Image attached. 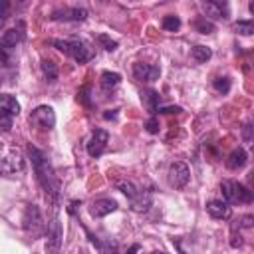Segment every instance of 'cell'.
<instances>
[{"instance_id":"d590c367","label":"cell","mask_w":254,"mask_h":254,"mask_svg":"<svg viewBox=\"0 0 254 254\" xmlns=\"http://www.w3.org/2000/svg\"><path fill=\"white\" fill-rule=\"evenodd\" d=\"M250 129H252V127H250V123H246V125H244V141H246V143H250V141H252Z\"/></svg>"},{"instance_id":"603a6c76","label":"cell","mask_w":254,"mask_h":254,"mask_svg":"<svg viewBox=\"0 0 254 254\" xmlns=\"http://www.w3.org/2000/svg\"><path fill=\"white\" fill-rule=\"evenodd\" d=\"M190 56H192V60H194L196 64H204L206 60H210L212 52H210V48H206V46H194V48L190 50Z\"/></svg>"},{"instance_id":"8d00e7d4","label":"cell","mask_w":254,"mask_h":254,"mask_svg":"<svg viewBox=\"0 0 254 254\" xmlns=\"http://www.w3.org/2000/svg\"><path fill=\"white\" fill-rule=\"evenodd\" d=\"M103 117H105V119H115V117H117V113H115V111H111V113H109V111H105V113H103Z\"/></svg>"},{"instance_id":"7a4b0ae2","label":"cell","mask_w":254,"mask_h":254,"mask_svg":"<svg viewBox=\"0 0 254 254\" xmlns=\"http://www.w3.org/2000/svg\"><path fill=\"white\" fill-rule=\"evenodd\" d=\"M220 192H222V200L226 204H248L252 202V190L248 187H244L242 183L236 181H222L220 183Z\"/></svg>"},{"instance_id":"9a60e30c","label":"cell","mask_w":254,"mask_h":254,"mask_svg":"<svg viewBox=\"0 0 254 254\" xmlns=\"http://www.w3.org/2000/svg\"><path fill=\"white\" fill-rule=\"evenodd\" d=\"M202 10L206 12V16H210V18H214V20H224V18H228V4H226V2L206 0V2H202Z\"/></svg>"},{"instance_id":"4dcf8cb0","label":"cell","mask_w":254,"mask_h":254,"mask_svg":"<svg viewBox=\"0 0 254 254\" xmlns=\"http://www.w3.org/2000/svg\"><path fill=\"white\" fill-rule=\"evenodd\" d=\"M12 119H14V117L0 113V131H10V129H12Z\"/></svg>"},{"instance_id":"44dd1931","label":"cell","mask_w":254,"mask_h":254,"mask_svg":"<svg viewBox=\"0 0 254 254\" xmlns=\"http://www.w3.org/2000/svg\"><path fill=\"white\" fill-rule=\"evenodd\" d=\"M42 73H44V77H46L48 83H56V79L60 75L56 62L54 60H42Z\"/></svg>"},{"instance_id":"d6986e66","label":"cell","mask_w":254,"mask_h":254,"mask_svg":"<svg viewBox=\"0 0 254 254\" xmlns=\"http://www.w3.org/2000/svg\"><path fill=\"white\" fill-rule=\"evenodd\" d=\"M141 101H143L145 109H147L151 115L157 113V109H159V93H157L155 89H145V91H141Z\"/></svg>"},{"instance_id":"277c9868","label":"cell","mask_w":254,"mask_h":254,"mask_svg":"<svg viewBox=\"0 0 254 254\" xmlns=\"http://www.w3.org/2000/svg\"><path fill=\"white\" fill-rule=\"evenodd\" d=\"M30 123L42 131H50L56 125V113L50 105H38L30 113Z\"/></svg>"},{"instance_id":"5b68a950","label":"cell","mask_w":254,"mask_h":254,"mask_svg":"<svg viewBox=\"0 0 254 254\" xmlns=\"http://www.w3.org/2000/svg\"><path fill=\"white\" fill-rule=\"evenodd\" d=\"M22 224H24V230L32 232V236H38L44 230V220H42L40 208L36 204H28L26 206L24 216H22Z\"/></svg>"},{"instance_id":"ac0fdd59","label":"cell","mask_w":254,"mask_h":254,"mask_svg":"<svg viewBox=\"0 0 254 254\" xmlns=\"http://www.w3.org/2000/svg\"><path fill=\"white\" fill-rule=\"evenodd\" d=\"M246 161H248L246 151H244L242 147H238V149H234V151L226 157V167H228L230 171H238V169H242V167L246 165Z\"/></svg>"},{"instance_id":"3957f363","label":"cell","mask_w":254,"mask_h":254,"mask_svg":"<svg viewBox=\"0 0 254 254\" xmlns=\"http://www.w3.org/2000/svg\"><path fill=\"white\" fill-rule=\"evenodd\" d=\"M50 44L54 48H58L62 54L73 58L77 64H85L91 60V50L81 40H52Z\"/></svg>"},{"instance_id":"52a82bcc","label":"cell","mask_w":254,"mask_h":254,"mask_svg":"<svg viewBox=\"0 0 254 254\" xmlns=\"http://www.w3.org/2000/svg\"><path fill=\"white\" fill-rule=\"evenodd\" d=\"M167 179H169V185H171V187L183 189V187H187V183H189V179H190V171H189V167H187L183 161H175V163L169 167Z\"/></svg>"},{"instance_id":"cb8c5ba5","label":"cell","mask_w":254,"mask_h":254,"mask_svg":"<svg viewBox=\"0 0 254 254\" xmlns=\"http://www.w3.org/2000/svg\"><path fill=\"white\" fill-rule=\"evenodd\" d=\"M117 190H121L129 200H133V198L141 192V190L135 187V183H131V181H119V183H117Z\"/></svg>"},{"instance_id":"484cf974","label":"cell","mask_w":254,"mask_h":254,"mask_svg":"<svg viewBox=\"0 0 254 254\" xmlns=\"http://www.w3.org/2000/svg\"><path fill=\"white\" fill-rule=\"evenodd\" d=\"M234 30L236 34H242V36H250L254 32V22L252 20H238L234 24Z\"/></svg>"},{"instance_id":"9c48e42d","label":"cell","mask_w":254,"mask_h":254,"mask_svg":"<svg viewBox=\"0 0 254 254\" xmlns=\"http://www.w3.org/2000/svg\"><path fill=\"white\" fill-rule=\"evenodd\" d=\"M159 75H161L159 65H153V64H147V62L133 64V77L137 81H155V79H159Z\"/></svg>"},{"instance_id":"7402d4cb","label":"cell","mask_w":254,"mask_h":254,"mask_svg":"<svg viewBox=\"0 0 254 254\" xmlns=\"http://www.w3.org/2000/svg\"><path fill=\"white\" fill-rule=\"evenodd\" d=\"M119 81H121V75H119L117 71H103V73H101V79H99L101 87L107 89V91L113 89V87H117Z\"/></svg>"},{"instance_id":"2e32d148","label":"cell","mask_w":254,"mask_h":254,"mask_svg":"<svg viewBox=\"0 0 254 254\" xmlns=\"http://www.w3.org/2000/svg\"><path fill=\"white\" fill-rule=\"evenodd\" d=\"M206 212H208L212 218H216V220H226V218H230V214H232L230 206H228L224 200H218V198H212V200L206 202Z\"/></svg>"},{"instance_id":"ffe728a7","label":"cell","mask_w":254,"mask_h":254,"mask_svg":"<svg viewBox=\"0 0 254 254\" xmlns=\"http://www.w3.org/2000/svg\"><path fill=\"white\" fill-rule=\"evenodd\" d=\"M149 206H151V194L147 190H141L131 200V210H135V212H145V210H149Z\"/></svg>"},{"instance_id":"8992f818","label":"cell","mask_w":254,"mask_h":254,"mask_svg":"<svg viewBox=\"0 0 254 254\" xmlns=\"http://www.w3.org/2000/svg\"><path fill=\"white\" fill-rule=\"evenodd\" d=\"M52 20L56 22H83L87 18V10L81 6H65V8H56L50 14Z\"/></svg>"},{"instance_id":"6da1fadb","label":"cell","mask_w":254,"mask_h":254,"mask_svg":"<svg viewBox=\"0 0 254 254\" xmlns=\"http://www.w3.org/2000/svg\"><path fill=\"white\" fill-rule=\"evenodd\" d=\"M28 157L32 159V167H34L36 179H38L40 187L44 189L46 198L52 200L54 204H58V200H60V183H58L56 171H54L48 155L44 151H40L38 147L28 145Z\"/></svg>"},{"instance_id":"e0dca14e","label":"cell","mask_w":254,"mask_h":254,"mask_svg":"<svg viewBox=\"0 0 254 254\" xmlns=\"http://www.w3.org/2000/svg\"><path fill=\"white\" fill-rule=\"evenodd\" d=\"M0 113L10 115V117H16V115L20 113V103L16 101L14 95H10V93H0Z\"/></svg>"},{"instance_id":"f35d334b","label":"cell","mask_w":254,"mask_h":254,"mask_svg":"<svg viewBox=\"0 0 254 254\" xmlns=\"http://www.w3.org/2000/svg\"><path fill=\"white\" fill-rule=\"evenodd\" d=\"M151 254H167V252H151Z\"/></svg>"},{"instance_id":"4316f807","label":"cell","mask_w":254,"mask_h":254,"mask_svg":"<svg viewBox=\"0 0 254 254\" xmlns=\"http://www.w3.org/2000/svg\"><path fill=\"white\" fill-rule=\"evenodd\" d=\"M200 34H212L214 32V24L210 22V20H206V18H198V20H194V24H192Z\"/></svg>"},{"instance_id":"e575fe53","label":"cell","mask_w":254,"mask_h":254,"mask_svg":"<svg viewBox=\"0 0 254 254\" xmlns=\"http://www.w3.org/2000/svg\"><path fill=\"white\" fill-rule=\"evenodd\" d=\"M157 111L159 113H181V107H177V105L175 107H159Z\"/></svg>"},{"instance_id":"7c38bea8","label":"cell","mask_w":254,"mask_h":254,"mask_svg":"<svg viewBox=\"0 0 254 254\" xmlns=\"http://www.w3.org/2000/svg\"><path fill=\"white\" fill-rule=\"evenodd\" d=\"M117 210V202L113 198H97L89 204V214L93 218H101V216H107L111 212Z\"/></svg>"},{"instance_id":"4fadbf2b","label":"cell","mask_w":254,"mask_h":254,"mask_svg":"<svg viewBox=\"0 0 254 254\" xmlns=\"http://www.w3.org/2000/svg\"><path fill=\"white\" fill-rule=\"evenodd\" d=\"M85 234H87V238L91 240V244L97 248L99 254H119V244H117L113 238H99V236H93L87 228H85Z\"/></svg>"},{"instance_id":"8fae6325","label":"cell","mask_w":254,"mask_h":254,"mask_svg":"<svg viewBox=\"0 0 254 254\" xmlns=\"http://www.w3.org/2000/svg\"><path fill=\"white\" fill-rule=\"evenodd\" d=\"M22 171H24V159L16 149H12L4 159H0V173L14 175V173H22Z\"/></svg>"},{"instance_id":"d4e9b609","label":"cell","mask_w":254,"mask_h":254,"mask_svg":"<svg viewBox=\"0 0 254 254\" xmlns=\"http://www.w3.org/2000/svg\"><path fill=\"white\" fill-rule=\"evenodd\" d=\"M161 26H163V30H167V32H177V30L181 28V20H179V16L169 14V16H165V18H163Z\"/></svg>"},{"instance_id":"5bb4252c","label":"cell","mask_w":254,"mask_h":254,"mask_svg":"<svg viewBox=\"0 0 254 254\" xmlns=\"http://www.w3.org/2000/svg\"><path fill=\"white\" fill-rule=\"evenodd\" d=\"M22 40H24V28H22V26H18V28H10V30H6V32L0 36V48L10 52V50L16 48Z\"/></svg>"},{"instance_id":"f1b7e54d","label":"cell","mask_w":254,"mask_h":254,"mask_svg":"<svg viewBox=\"0 0 254 254\" xmlns=\"http://www.w3.org/2000/svg\"><path fill=\"white\" fill-rule=\"evenodd\" d=\"M89 91H91V87H89V85H83V87H79V91H77V101H79L81 105H85V107H91Z\"/></svg>"},{"instance_id":"f546056e","label":"cell","mask_w":254,"mask_h":254,"mask_svg":"<svg viewBox=\"0 0 254 254\" xmlns=\"http://www.w3.org/2000/svg\"><path fill=\"white\" fill-rule=\"evenodd\" d=\"M97 42L103 46V50H107V52H113V50H117V42L115 40H111L107 34H99L97 36Z\"/></svg>"},{"instance_id":"74e56055","label":"cell","mask_w":254,"mask_h":254,"mask_svg":"<svg viewBox=\"0 0 254 254\" xmlns=\"http://www.w3.org/2000/svg\"><path fill=\"white\" fill-rule=\"evenodd\" d=\"M137 250H139V244H133V246H131V248L127 250V254H135Z\"/></svg>"},{"instance_id":"ba28073f","label":"cell","mask_w":254,"mask_h":254,"mask_svg":"<svg viewBox=\"0 0 254 254\" xmlns=\"http://www.w3.org/2000/svg\"><path fill=\"white\" fill-rule=\"evenodd\" d=\"M62 242H64V230H62V222H60L58 218H54V220L50 222V228H48L46 252H48V254H60Z\"/></svg>"},{"instance_id":"1f68e13d","label":"cell","mask_w":254,"mask_h":254,"mask_svg":"<svg viewBox=\"0 0 254 254\" xmlns=\"http://www.w3.org/2000/svg\"><path fill=\"white\" fill-rule=\"evenodd\" d=\"M8 10H10V2L2 0V2H0V24L8 18Z\"/></svg>"},{"instance_id":"d6a6232c","label":"cell","mask_w":254,"mask_h":254,"mask_svg":"<svg viewBox=\"0 0 254 254\" xmlns=\"http://www.w3.org/2000/svg\"><path fill=\"white\" fill-rule=\"evenodd\" d=\"M145 127H147L149 133H157V131H159V121H157L155 117H151V119L145 123Z\"/></svg>"},{"instance_id":"836d02e7","label":"cell","mask_w":254,"mask_h":254,"mask_svg":"<svg viewBox=\"0 0 254 254\" xmlns=\"http://www.w3.org/2000/svg\"><path fill=\"white\" fill-rule=\"evenodd\" d=\"M0 64H2V65H8V64H10V52H8V50H2V48H0Z\"/></svg>"},{"instance_id":"30bf717a","label":"cell","mask_w":254,"mask_h":254,"mask_svg":"<svg viewBox=\"0 0 254 254\" xmlns=\"http://www.w3.org/2000/svg\"><path fill=\"white\" fill-rule=\"evenodd\" d=\"M107 141H109V133L105 129H95L87 141V153L89 157H99L105 147H107Z\"/></svg>"},{"instance_id":"83f0119b","label":"cell","mask_w":254,"mask_h":254,"mask_svg":"<svg viewBox=\"0 0 254 254\" xmlns=\"http://www.w3.org/2000/svg\"><path fill=\"white\" fill-rule=\"evenodd\" d=\"M212 87L218 91V93H228L230 91V79L228 77H216L212 81Z\"/></svg>"}]
</instances>
